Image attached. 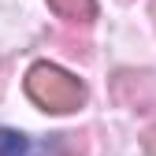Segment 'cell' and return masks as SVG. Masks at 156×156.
<instances>
[{"label":"cell","mask_w":156,"mask_h":156,"mask_svg":"<svg viewBox=\"0 0 156 156\" xmlns=\"http://www.w3.org/2000/svg\"><path fill=\"white\" fill-rule=\"evenodd\" d=\"M26 93H30V101L37 108L56 112V115H67V112L86 104V86L74 74H67L63 67H52V63H34L30 67Z\"/></svg>","instance_id":"1"},{"label":"cell","mask_w":156,"mask_h":156,"mask_svg":"<svg viewBox=\"0 0 156 156\" xmlns=\"http://www.w3.org/2000/svg\"><path fill=\"white\" fill-rule=\"evenodd\" d=\"M56 15L71 19V23H93L97 19V0H48Z\"/></svg>","instance_id":"2"},{"label":"cell","mask_w":156,"mask_h":156,"mask_svg":"<svg viewBox=\"0 0 156 156\" xmlns=\"http://www.w3.org/2000/svg\"><path fill=\"white\" fill-rule=\"evenodd\" d=\"M30 141L15 130H0V156H30Z\"/></svg>","instance_id":"3"},{"label":"cell","mask_w":156,"mask_h":156,"mask_svg":"<svg viewBox=\"0 0 156 156\" xmlns=\"http://www.w3.org/2000/svg\"><path fill=\"white\" fill-rule=\"evenodd\" d=\"M145 149H149V156H156V123L145 130Z\"/></svg>","instance_id":"4"},{"label":"cell","mask_w":156,"mask_h":156,"mask_svg":"<svg viewBox=\"0 0 156 156\" xmlns=\"http://www.w3.org/2000/svg\"><path fill=\"white\" fill-rule=\"evenodd\" d=\"M152 23H156V0H152Z\"/></svg>","instance_id":"5"}]
</instances>
